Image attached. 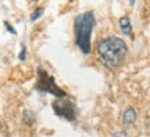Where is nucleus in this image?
Masks as SVG:
<instances>
[{
  "label": "nucleus",
  "instance_id": "39448f33",
  "mask_svg": "<svg viewBox=\"0 0 150 137\" xmlns=\"http://www.w3.org/2000/svg\"><path fill=\"white\" fill-rule=\"evenodd\" d=\"M122 121L127 126H128V125H132V123L136 121V111H135L134 108H128V110L124 112Z\"/></svg>",
  "mask_w": 150,
  "mask_h": 137
},
{
  "label": "nucleus",
  "instance_id": "0eeeda50",
  "mask_svg": "<svg viewBox=\"0 0 150 137\" xmlns=\"http://www.w3.org/2000/svg\"><path fill=\"white\" fill-rule=\"evenodd\" d=\"M42 14H43V8H36V10L31 14V21L35 22L38 18H40V17H42Z\"/></svg>",
  "mask_w": 150,
  "mask_h": 137
},
{
  "label": "nucleus",
  "instance_id": "f03ea898",
  "mask_svg": "<svg viewBox=\"0 0 150 137\" xmlns=\"http://www.w3.org/2000/svg\"><path fill=\"white\" fill-rule=\"evenodd\" d=\"M95 22H96V20H95V14L92 11L83 13V14H81L75 18V43L83 54L91 53V37Z\"/></svg>",
  "mask_w": 150,
  "mask_h": 137
},
{
  "label": "nucleus",
  "instance_id": "1a4fd4ad",
  "mask_svg": "<svg viewBox=\"0 0 150 137\" xmlns=\"http://www.w3.org/2000/svg\"><path fill=\"white\" fill-rule=\"evenodd\" d=\"M18 58H20L21 61H24V60L27 58V48H25V46H22L21 47V51H20V54H18Z\"/></svg>",
  "mask_w": 150,
  "mask_h": 137
},
{
  "label": "nucleus",
  "instance_id": "9b49d317",
  "mask_svg": "<svg viewBox=\"0 0 150 137\" xmlns=\"http://www.w3.org/2000/svg\"><path fill=\"white\" fill-rule=\"evenodd\" d=\"M112 137H128V134L125 132H115L112 134Z\"/></svg>",
  "mask_w": 150,
  "mask_h": 137
},
{
  "label": "nucleus",
  "instance_id": "6e6552de",
  "mask_svg": "<svg viewBox=\"0 0 150 137\" xmlns=\"http://www.w3.org/2000/svg\"><path fill=\"white\" fill-rule=\"evenodd\" d=\"M24 122L25 123H33V115H32V112L31 111H25L24 112Z\"/></svg>",
  "mask_w": 150,
  "mask_h": 137
},
{
  "label": "nucleus",
  "instance_id": "20e7f679",
  "mask_svg": "<svg viewBox=\"0 0 150 137\" xmlns=\"http://www.w3.org/2000/svg\"><path fill=\"white\" fill-rule=\"evenodd\" d=\"M53 110L59 116H63L68 121H72L75 118V107L72 103L67 100H56L53 103Z\"/></svg>",
  "mask_w": 150,
  "mask_h": 137
},
{
  "label": "nucleus",
  "instance_id": "f257e3e1",
  "mask_svg": "<svg viewBox=\"0 0 150 137\" xmlns=\"http://www.w3.org/2000/svg\"><path fill=\"white\" fill-rule=\"evenodd\" d=\"M127 43L117 36L106 37L97 44V53L100 61L107 68H117L118 65H121L127 56Z\"/></svg>",
  "mask_w": 150,
  "mask_h": 137
},
{
  "label": "nucleus",
  "instance_id": "423d86ee",
  "mask_svg": "<svg viewBox=\"0 0 150 137\" xmlns=\"http://www.w3.org/2000/svg\"><path fill=\"white\" fill-rule=\"evenodd\" d=\"M120 27H121V29H122V32L125 35H131L132 25H131V20L128 17H121L120 18Z\"/></svg>",
  "mask_w": 150,
  "mask_h": 137
},
{
  "label": "nucleus",
  "instance_id": "9d476101",
  "mask_svg": "<svg viewBox=\"0 0 150 137\" xmlns=\"http://www.w3.org/2000/svg\"><path fill=\"white\" fill-rule=\"evenodd\" d=\"M4 27L7 28L8 31H10V33H13V35H16V29H14V28H13V27H11L10 24H8V22H4Z\"/></svg>",
  "mask_w": 150,
  "mask_h": 137
},
{
  "label": "nucleus",
  "instance_id": "7ed1b4c3",
  "mask_svg": "<svg viewBox=\"0 0 150 137\" xmlns=\"http://www.w3.org/2000/svg\"><path fill=\"white\" fill-rule=\"evenodd\" d=\"M38 90H42V91H47V93H52L56 97H64L65 93L61 89H59V86L54 83V79L47 75L43 69H39V82L36 84Z\"/></svg>",
  "mask_w": 150,
  "mask_h": 137
}]
</instances>
